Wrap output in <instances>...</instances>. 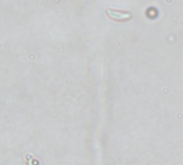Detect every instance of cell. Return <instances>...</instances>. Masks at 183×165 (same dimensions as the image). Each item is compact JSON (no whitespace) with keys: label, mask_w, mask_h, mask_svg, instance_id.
Segmentation results:
<instances>
[{"label":"cell","mask_w":183,"mask_h":165,"mask_svg":"<svg viewBox=\"0 0 183 165\" xmlns=\"http://www.w3.org/2000/svg\"><path fill=\"white\" fill-rule=\"evenodd\" d=\"M108 15L113 19L116 21H125L130 17V14L126 13V12H120V11H111L108 10Z\"/></svg>","instance_id":"1"}]
</instances>
